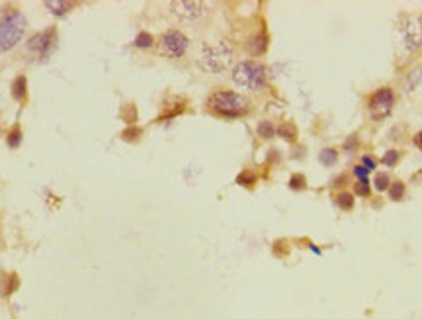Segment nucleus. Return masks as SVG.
Returning <instances> with one entry per match:
<instances>
[{
	"label": "nucleus",
	"instance_id": "1",
	"mask_svg": "<svg viewBox=\"0 0 422 319\" xmlns=\"http://www.w3.org/2000/svg\"><path fill=\"white\" fill-rule=\"evenodd\" d=\"M233 63V45L227 40H217L213 43H204L197 51L196 65L207 74H221Z\"/></svg>",
	"mask_w": 422,
	"mask_h": 319
},
{
	"label": "nucleus",
	"instance_id": "2",
	"mask_svg": "<svg viewBox=\"0 0 422 319\" xmlns=\"http://www.w3.org/2000/svg\"><path fill=\"white\" fill-rule=\"evenodd\" d=\"M207 108L221 118H240L248 112V100L235 90H215L207 98Z\"/></svg>",
	"mask_w": 422,
	"mask_h": 319
},
{
	"label": "nucleus",
	"instance_id": "3",
	"mask_svg": "<svg viewBox=\"0 0 422 319\" xmlns=\"http://www.w3.org/2000/svg\"><path fill=\"white\" fill-rule=\"evenodd\" d=\"M26 31V16L20 10L12 8L0 20V53L14 49L24 37Z\"/></svg>",
	"mask_w": 422,
	"mask_h": 319
},
{
	"label": "nucleus",
	"instance_id": "4",
	"mask_svg": "<svg viewBox=\"0 0 422 319\" xmlns=\"http://www.w3.org/2000/svg\"><path fill=\"white\" fill-rule=\"evenodd\" d=\"M233 83L247 88V90H260L266 84V67L258 61H240L233 69Z\"/></svg>",
	"mask_w": 422,
	"mask_h": 319
},
{
	"label": "nucleus",
	"instance_id": "5",
	"mask_svg": "<svg viewBox=\"0 0 422 319\" xmlns=\"http://www.w3.org/2000/svg\"><path fill=\"white\" fill-rule=\"evenodd\" d=\"M393 104H395V94H393L391 88L383 86L379 90L371 94L370 102H368V110H370V116L373 120H383L387 118L393 110Z\"/></svg>",
	"mask_w": 422,
	"mask_h": 319
},
{
	"label": "nucleus",
	"instance_id": "6",
	"mask_svg": "<svg viewBox=\"0 0 422 319\" xmlns=\"http://www.w3.org/2000/svg\"><path fill=\"white\" fill-rule=\"evenodd\" d=\"M170 12L180 22H197L206 16L207 6L206 2H199V0H176V2H170Z\"/></svg>",
	"mask_w": 422,
	"mask_h": 319
},
{
	"label": "nucleus",
	"instance_id": "7",
	"mask_svg": "<svg viewBox=\"0 0 422 319\" xmlns=\"http://www.w3.org/2000/svg\"><path fill=\"white\" fill-rule=\"evenodd\" d=\"M188 45H190L188 37L178 30H168L160 37V53L166 55V57H170V59L182 57L186 49H188Z\"/></svg>",
	"mask_w": 422,
	"mask_h": 319
},
{
	"label": "nucleus",
	"instance_id": "8",
	"mask_svg": "<svg viewBox=\"0 0 422 319\" xmlns=\"http://www.w3.org/2000/svg\"><path fill=\"white\" fill-rule=\"evenodd\" d=\"M403 42L409 51H414L422 45V18H409L401 28Z\"/></svg>",
	"mask_w": 422,
	"mask_h": 319
},
{
	"label": "nucleus",
	"instance_id": "9",
	"mask_svg": "<svg viewBox=\"0 0 422 319\" xmlns=\"http://www.w3.org/2000/svg\"><path fill=\"white\" fill-rule=\"evenodd\" d=\"M55 35H57L55 28H49L45 31H37L35 35H31L28 40V49L37 53V55H47L51 51L53 45H55Z\"/></svg>",
	"mask_w": 422,
	"mask_h": 319
},
{
	"label": "nucleus",
	"instance_id": "10",
	"mask_svg": "<svg viewBox=\"0 0 422 319\" xmlns=\"http://www.w3.org/2000/svg\"><path fill=\"white\" fill-rule=\"evenodd\" d=\"M45 8L51 12L53 16H65L69 10L74 8V2L71 0H45Z\"/></svg>",
	"mask_w": 422,
	"mask_h": 319
},
{
	"label": "nucleus",
	"instance_id": "11",
	"mask_svg": "<svg viewBox=\"0 0 422 319\" xmlns=\"http://www.w3.org/2000/svg\"><path fill=\"white\" fill-rule=\"evenodd\" d=\"M26 96H28V79H26L24 74H20V77H16L14 83H12V98L22 102Z\"/></svg>",
	"mask_w": 422,
	"mask_h": 319
},
{
	"label": "nucleus",
	"instance_id": "12",
	"mask_svg": "<svg viewBox=\"0 0 422 319\" xmlns=\"http://www.w3.org/2000/svg\"><path fill=\"white\" fill-rule=\"evenodd\" d=\"M266 47H268L266 31H258L256 35L250 40V43H248V49L254 53V55H262V53L266 51Z\"/></svg>",
	"mask_w": 422,
	"mask_h": 319
},
{
	"label": "nucleus",
	"instance_id": "13",
	"mask_svg": "<svg viewBox=\"0 0 422 319\" xmlns=\"http://www.w3.org/2000/svg\"><path fill=\"white\" fill-rule=\"evenodd\" d=\"M153 42H155V37H153L149 31H139L137 37H135V47H139V49H149V47L153 45Z\"/></svg>",
	"mask_w": 422,
	"mask_h": 319
},
{
	"label": "nucleus",
	"instance_id": "14",
	"mask_svg": "<svg viewBox=\"0 0 422 319\" xmlns=\"http://www.w3.org/2000/svg\"><path fill=\"white\" fill-rule=\"evenodd\" d=\"M258 135L264 137V139L274 137V135H276V125L272 124V122H268V120L260 122V124H258Z\"/></svg>",
	"mask_w": 422,
	"mask_h": 319
},
{
	"label": "nucleus",
	"instance_id": "15",
	"mask_svg": "<svg viewBox=\"0 0 422 319\" xmlns=\"http://www.w3.org/2000/svg\"><path fill=\"white\" fill-rule=\"evenodd\" d=\"M22 137H24V135H22V129L16 125L10 134H8V137H6V143H8V147H12V149H18L22 145Z\"/></svg>",
	"mask_w": 422,
	"mask_h": 319
},
{
	"label": "nucleus",
	"instance_id": "16",
	"mask_svg": "<svg viewBox=\"0 0 422 319\" xmlns=\"http://www.w3.org/2000/svg\"><path fill=\"white\" fill-rule=\"evenodd\" d=\"M319 161L325 166L334 165V163H336V151H334V149H323L319 155Z\"/></svg>",
	"mask_w": 422,
	"mask_h": 319
},
{
	"label": "nucleus",
	"instance_id": "17",
	"mask_svg": "<svg viewBox=\"0 0 422 319\" xmlns=\"http://www.w3.org/2000/svg\"><path fill=\"white\" fill-rule=\"evenodd\" d=\"M278 134L282 135V137L289 139V141H293V139H295V135H297V129H295V125L293 124H282L278 127Z\"/></svg>",
	"mask_w": 422,
	"mask_h": 319
},
{
	"label": "nucleus",
	"instance_id": "18",
	"mask_svg": "<svg viewBox=\"0 0 422 319\" xmlns=\"http://www.w3.org/2000/svg\"><path fill=\"white\" fill-rule=\"evenodd\" d=\"M336 204H338L342 210H350V208L354 206V196L348 194V192H340V194L336 196Z\"/></svg>",
	"mask_w": 422,
	"mask_h": 319
},
{
	"label": "nucleus",
	"instance_id": "19",
	"mask_svg": "<svg viewBox=\"0 0 422 319\" xmlns=\"http://www.w3.org/2000/svg\"><path fill=\"white\" fill-rule=\"evenodd\" d=\"M254 182H256V176L252 175L250 171H243V173L237 176V184L240 186H252Z\"/></svg>",
	"mask_w": 422,
	"mask_h": 319
},
{
	"label": "nucleus",
	"instance_id": "20",
	"mask_svg": "<svg viewBox=\"0 0 422 319\" xmlns=\"http://www.w3.org/2000/svg\"><path fill=\"white\" fill-rule=\"evenodd\" d=\"M389 196H391L393 200H401L403 196H405V184H403V182H393V184H389Z\"/></svg>",
	"mask_w": 422,
	"mask_h": 319
},
{
	"label": "nucleus",
	"instance_id": "21",
	"mask_svg": "<svg viewBox=\"0 0 422 319\" xmlns=\"http://www.w3.org/2000/svg\"><path fill=\"white\" fill-rule=\"evenodd\" d=\"M397 161H399V151H387V153L383 155V159H381V163L385 166H395L397 165Z\"/></svg>",
	"mask_w": 422,
	"mask_h": 319
},
{
	"label": "nucleus",
	"instance_id": "22",
	"mask_svg": "<svg viewBox=\"0 0 422 319\" xmlns=\"http://www.w3.org/2000/svg\"><path fill=\"white\" fill-rule=\"evenodd\" d=\"M354 190H356V194L358 196H370V180H368V178L358 180L356 186H354Z\"/></svg>",
	"mask_w": 422,
	"mask_h": 319
},
{
	"label": "nucleus",
	"instance_id": "23",
	"mask_svg": "<svg viewBox=\"0 0 422 319\" xmlns=\"http://www.w3.org/2000/svg\"><path fill=\"white\" fill-rule=\"evenodd\" d=\"M375 188H377L379 192L389 188V176L385 175V173H379V175L375 176Z\"/></svg>",
	"mask_w": 422,
	"mask_h": 319
},
{
	"label": "nucleus",
	"instance_id": "24",
	"mask_svg": "<svg viewBox=\"0 0 422 319\" xmlns=\"http://www.w3.org/2000/svg\"><path fill=\"white\" fill-rule=\"evenodd\" d=\"M289 188H291V190H303V188H305V176L303 175L291 176V180H289Z\"/></svg>",
	"mask_w": 422,
	"mask_h": 319
},
{
	"label": "nucleus",
	"instance_id": "25",
	"mask_svg": "<svg viewBox=\"0 0 422 319\" xmlns=\"http://www.w3.org/2000/svg\"><path fill=\"white\" fill-rule=\"evenodd\" d=\"M139 135H141V129H139V127H127L124 134H122V137H124L125 141H135V139H139Z\"/></svg>",
	"mask_w": 422,
	"mask_h": 319
},
{
	"label": "nucleus",
	"instance_id": "26",
	"mask_svg": "<svg viewBox=\"0 0 422 319\" xmlns=\"http://www.w3.org/2000/svg\"><path fill=\"white\" fill-rule=\"evenodd\" d=\"M354 175L358 176V180H364V178H368L370 171H368V168H366L364 165H356V166H354Z\"/></svg>",
	"mask_w": 422,
	"mask_h": 319
},
{
	"label": "nucleus",
	"instance_id": "27",
	"mask_svg": "<svg viewBox=\"0 0 422 319\" xmlns=\"http://www.w3.org/2000/svg\"><path fill=\"white\" fill-rule=\"evenodd\" d=\"M361 165L366 166L368 171H373V168L377 166V163H375V159H373V157H368V155H366V157H361Z\"/></svg>",
	"mask_w": 422,
	"mask_h": 319
},
{
	"label": "nucleus",
	"instance_id": "28",
	"mask_svg": "<svg viewBox=\"0 0 422 319\" xmlns=\"http://www.w3.org/2000/svg\"><path fill=\"white\" fill-rule=\"evenodd\" d=\"M418 79H420V69H416V71L411 72V81L407 83V90H412V86L418 83Z\"/></svg>",
	"mask_w": 422,
	"mask_h": 319
},
{
	"label": "nucleus",
	"instance_id": "29",
	"mask_svg": "<svg viewBox=\"0 0 422 319\" xmlns=\"http://www.w3.org/2000/svg\"><path fill=\"white\" fill-rule=\"evenodd\" d=\"M414 145H416L418 149H422V132H420V134L414 135Z\"/></svg>",
	"mask_w": 422,
	"mask_h": 319
},
{
	"label": "nucleus",
	"instance_id": "30",
	"mask_svg": "<svg viewBox=\"0 0 422 319\" xmlns=\"http://www.w3.org/2000/svg\"><path fill=\"white\" fill-rule=\"evenodd\" d=\"M311 251H313V253H317V255H320V249L315 247V245H311Z\"/></svg>",
	"mask_w": 422,
	"mask_h": 319
}]
</instances>
